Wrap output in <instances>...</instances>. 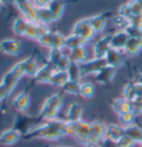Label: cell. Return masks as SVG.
<instances>
[{"label": "cell", "instance_id": "6da1fadb", "mask_svg": "<svg viewBox=\"0 0 142 147\" xmlns=\"http://www.w3.org/2000/svg\"><path fill=\"white\" fill-rule=\"evenodd\" d=\"M65 136H67V121L53 119V121H48V122H45L40 125L33 127L30 132L23 135L21 140H57Z\"/></svg>", "mask_w": 142, "mask_h": 147}, {"label": "cell", "instance_id": "7a4b0ae2", "mask_svg": "<svg viewBox=\"0 0 142 147\" xmlns=\"http://www.w3.org/2000/svg\"><path fill=\"white\" fill-rule=\"evenodd\" d=\"M63 104V96L62 93H53L50 94L45 102L42 104L40 112L37 115V119L40 124L48 122V121H53L57 119V116L59 114L60 110L62 109Z\"/></svg>", "mask_w": 142, "mask_h": 147}, {"label": "cell", "instance_id": "3957f363", "mask_svg": "<svg viewBox=\"0 0 142 147\" xmlns=\"http://www.w3.org/2000/svg\"><path fill=\"white\" fill-rule=\"evenodd\" d=\"M75 137L79 144H81L84 147H96L92 140L91 136V123L80 121L77 122V127H75Z\"/></svg>", "mask_w": 142, "mask_h": 147}, {"label": "cell", "instance_id": "277c9868", "mask_svg": "<svg viewBox=\"0 0 142 147\" xmlns=\"http://www.w3.org/2000/svg\"><path fill=\"white\" fill-rule=\"evenodd\" d=\"M16 6L22 17L29 22H38V8L31 0H17Z\"/></svg>", "mask_w": 142, "mask_h": 147}, {"label": "cell", "instance_id": "5b68a950", "mask_svg": "<svg viewBox=\"0 0 142 147\" xmlns=\"http://www.w3.org/2000/svg\"><path fill=\"white\" fill-rule=\"evenodd\" d=\"M71 33L83 38L87 41H91L93 39V37L96 36V32L92 28L91 23H90L89 18H84V19H81V20L75 22Z\"/></svg>", "mask_w": 142, "mask_h": 147}, {"label": "cell", "instance_id": "8992f818", "mask_svg": "<svg viewBox=\"0 0 142 147\" xmlns=\"http://www.w3.org/2000/svg\"><path fill=\"white\" fill-rule=\"evenodd\" d=\"M11 105L17 113H24L28 110L30 106V86L26 88L20 93H18L14 97Z\"/></svg>", "mask_w": 142, "mask_h": 147}, {"label": "cell", "instance_id": "52a82bcc", "mask_svg": "<svg viewBox=\"0 0 142 147\" xmlns=\"http://www.w3.org/2000/svg\"><path fill=\"white\" fill-rule=\"evenodd\" d=\"M107 61L105 59H97L93 58L91 60H88L86 62H83L80 64V69H81V73L82 76L86 75H91V74H96L100 72L105 66H107Z\"/></svg>", "mask_w": 142, "mask_h": 147}, {"label": "cell", "instance_id": "ba28073f", "mask_svg": "<svg viewBox=\"0 0 142 147\" xmlns=\"http://www.w3.org/2000/svg\"><path fill=\"white\" fill-rule=\"evenodd\" d=\"M112 34H105L97 40L93 44V58L105 59L107 52L110 49V41Z\"/></svg>", "mask_w": 142, "mask_h": 147}, {"label": "cell", "instance_id": "9c48e42d", "mask_svg": "<svg viewBox=\"0 0 142 147\" xmlns=\"http://www.w3.org/2000/svg\"><path fill=\"white\" fill-rule=\"evenodd\" d=\"M56 69L49 62L39 67L37 74L32 78V84H49V81L52 76Z\"/></svg>", "mask_w": 142, "mask_h": 147}, {"label": "cell", "instance_id": "30bf717a", "mask_svg": "<svg viewBox=\"0 0 142 147\" xmlns=\"http://www.w3.org/2000/svg\"><path fill=\"white\" fill-rule=\"evenodd\" d=\"M0 51L7 55L17 57L21 51V43L16 39H5L0 42Z\"/></svg>", "mask_w": 142, "mask_h": 147}, {"label": "cell", "instance_id": "8fae6325", "mask_svg": "<svg viewBox=\"0 0 142 147\" xmlns=\"http://www.w3.org/2000/svg\"><path fill=\"white\" fill-rule=\"evenodd\" d=\"M105 129L107 124L101 121H93L91 122V136L94 146L98 147L99 144L105 138Z\"/></svg>", "mask_w": 142, "mask_h": 147}, {"label": "cell", "instance_id": "7c38bea8", "mask_svg": "<svg viewBox=\"0 0 142 147\" xmlns=\"http://www.w3.org/2000/svg\"><path fill=\"white\" fill-rule=\"evenodd\" d=\"M21 138H22L21 134L14 127L7 128L0 134V145L11 146V145H15L16 143H18Z\"/></svg>", "mask_w": 142, "mask_h": 147}, {"label": "cell", "instance_id": "4fadbf2b", "mask_svg": "<svg viewBox=\"0 0 142 147\" xmlns=\"http://www.w3.org/2000/svg\"><path fill=\"white\" fill-rule=\"evenodd\" d=\"M116 73H117V67L107 65V66H105L100 72H98V73L94 75V79H96V81H97L99 84H101V85H109V84L112 82Z\"/></svg>", "mask_w": 142, "mask_h": 147}, {"label": "cell", "instance_id": "5bb4252c", "mask_svg": "<svg viewBox=\"0 0 142 147\" xmlns=\"http://www.w3.org/2000/svg\"><path fill=\"white\" fill-rule=\"evenodd\" d=\"M124 54L126 53L123 51H119V50H116V49L110 48L109 51L107 52L105 58V61H107V64L118 69L124 62Z\"/></svg>", "mask_w": 142, "mask_h": 147}, {"label": "cell", "instance_id": "9a60e30c", "mask_svg": "<svg viewBox=\"0 0 142 147\" xmlns=\"http://www.w3.org/2000/svg\"><path fill=\"white\" fill-rule=\"evenodd\" d=\"M112 15V12L108 11V12H103V13H99L93 17H90V23L92 26V28L94 30L96 34L99 33H102V31L105 30L107 21H108V18Z\"/></svg>", "mask_w": 142, "mask_h": 147}, {"label": "cell", "instance_id": "2e32d148", "mask_svg": "<svg viewBox=\"0 0 142 147\" xmlns=\"http://www.w3.org/2000/svg\"><path fill=\"white\" fill-rule=\"evenodd\" d=\"M129 34L126 31H118L116 33H113L111 37V41H110V48L119 50V51H123L126 45H127L128 41H129Z\"/></svg>", "mask_w": 142, "mask_h": 147}, {"label": "cell", "instance_id": "e0dca14e", "mask_svg": "<svg viewBox=\"0 0 142 147\" xmlns=\"http://www.w3.org/2000/svg\"><path fill=\"white\" fill-rule=\"evenodd\" d=\"M69 1L67 0H52L50 3H49V10L51 12V16H52L53 22L58 21L61 19L62 17V13H63V10H65V7Z\"/></svg>", "mask_w": 142, "mask_h": 147}, {"label": "cell", "instance_id": "ac0fdd59", "mask_svg": "<svg viewBox=\"0 0 142 147\" xmlns=\"http://www.w3.org/2000/svg\"><path fill=\"white\" fill-rule=\"evenodd\" d=\"M123 135H124V126L119 124H107L105 138L117 143Z\"/></svg>", "mask_w": 142, "mask_h": 147}, {"label": "cell", "instance_id": "d6986e66", "mask_svg": "<svg viewBox=\"0 0 142 147\" xmlns=\"http://www.w3.org/2000/svg\"><path fill=\"white\" fill-rule=\"evenodd\" d=\"M111 109L117 115H120L122 113L132 111V103L123 97H118L111 101Z\"/></svg>", "mask_w": 142, "mask_h": 147}, {"label": "cell", "instance_id": "ffe728a7", "mask_svg": "<svg viewBox=\"0 0 142 147\" xmlns=\"http://www.w3.org/2000/svg\"><path fill=\"white\" fill-rule=\"evenodd\" d=\"M83 107L79 103H71L66 113L68 122H80L82 121Z\"/></svg>", "mask_w": 142, "mask_h": 147}, {"label": "cell", "instance_id": "44dd1931", "mask_svg": "<svg viewBox=\"0 0 142 147\" xmlns=\"http://www.w3.org/2000/svg\"><path fill=\"white\" fill-rule=\"evenodd\" d=\"M20 62H21V64H22L24 75L30 76V78H33V76L37 74L39 67H38L37 61H36V59H35L33 57H29V58L22 60V61H20Z\"/></svg>", "mask_w": 142, "mask_h": 147}, {"label": "cell", "instance_id": "7402d4cb", "mask_svg": "<svg viewBox=\"0 0 142 147\" xmlns=\"http://www.w3.org/2000/svg\"><path fill=\"white\" fill-rule=\"evenodd\" d=\"M141 50H142V39L130 38L129 41H128L127 45H126V48H124V50H123V52L127 55L133 57V55H137Z\"/></svg>", "mask_w": 142, "mask_h": 147}, {"label": "cell", "instance_id": "603a6c76", "mask_svg": "<svg viewBox=\"0 0 142 147\" xmlns=\"http://www.w3.org/2000/svg\"><path fill=\"white\" fill-rule=\"evenodd\" d=\"M89 43V41H87L86 39L75 36L73 33H71L70 36L66 37V42H65V48H67L69 50H72L75 48H81V47H86Z\"/></svg>", "mask_w": 142, "mask_h": 147}, {"label": "cell", "instance_id": "cb8c5ba5", "mask_svg": "<svg viewBox=\"0 0 142 147\" xmlns=\"http://www.w3.org/2000/svg\"><path fill=\"white\" fill-rule=\"evenodd\" d=\"M69 59L72 62H75L78 64H81L83 62L88 61V52L86 47H81V48H75L70 50L69 53Z\"/></svg>", "mask_w": 142, "mask_h": 147}, {"label": "cell", "instance_id": "d4e9b609", "mask_svg": "<svg viewBox=\"0 0 142 147\" xmlns=\"http://www.w3.org/2000/svg\"><path fill=\"white\" fill-rule=\"evenodd\" d=\"M69 81V76H68V73L65 72V71H54L49 81V84L50 85H53L56 88H62L67 82Z\"/></svg>", "mask_w": 142, "mask_h": 147}, {"label": "cell", "instance_id": "484cf974", "mask_svg": "<svg viewBox=\"0 0 142 147\" xmlns=\"http://www.w3.org/2000/svg\"><path fill=\"white\" fill-rule=\"evenodd\" d=\"M1 84H2L3 88H6L8 94L10 95V94L14 92V90L16 88V86H17L18 80L12 75V73H11L10 71H8V72H6V73L3 74L2 80H1Z\"/></svg>", "mask_w": 142, "mask_h": 147}, {"label": "cell", "instance_id": "4316f807", "mask_svg": "<svg viewBox=\"0 0 142 147\" xmlns=\"http://www.w3.org/2000/svg\"><path fill=\"white\" fill-rule=\"evenodd\" d=\"M124 134L135 140L137 143H139L142 137V127L138 125L137 123H133L131 125L124 126Z\"/></svg>", "mask_w": 142, "mask_h": 147}, {"label": "cell", "instance_id": "83f0119b", "mask_svg": "<svg viewBox=\"0 0 142 147\" xmlns=\"http://www.w3.org/2000/svg\"><path fill=\"white\" fill-rule=\"evenodd\" d=\"M68 76H69V80L73 82H79L80 83V80L82 78V73H81V69H80V64L75 63V62H72L70 63V65L67 70Z\"/></svg>", "mask_w": 142, "mask_h": 147}, {"label": "cell", "instance_id": "f1b7e54d", "mask_svg": "<svg viewBox=\"0 0 142 147\" xmlns=\"http://www.w3.org/2000/svg\"><path fill=\"white\" fill-rule=\"evenodd\" d=\"M28 22L23 17L20 18H16L12 23V31L17 36H23L24 34V31L27 29V26H28Z\"/></svg>", "mask_w": 142, "mask_h": 147}, {"label": "cell", "instance_id": "f546056e", "mask_svg": "<svg viewBox=\"0 0 142 147\" xmlns=\"http://www.w3.org/2000/svg\"><path fill=\"white\" fill-rule=\"evenodd\" d=\"M122 97L126 98L127 101L132 102L137 97V91H135V82H128L127 84L123 88V92H122Z\"/></svg>", "mask_w": 142, "mask_h": 147}, {"label": "cell", "instance_id": "4dcf8cb0", "mask_svg": "<svg viewBox=\"0 0 142 147\" xmlns=\"http://www.w3.org/2000/svg\"><path fill=\"white\" fill-rule=\"evenodd\" d=\"M38 22L39 23H43V24H49L53 22L52 16L48 7L45 8H38Z\"/></svg>", "mask_w": 142, "mask_h": 147}, {"label": "cell", "instance_id": "1f68e13d", "mask_svg": "<svg viewBox=\"0 0 142 147\" xmlns=\"http://www.w3.org/2000/svg\"><path fill=\"white\" fill-rule=\"evenodd\" d=\"M80 84L79 82H73V81H69L62 86V92L68 93L70 95H80Z\"/></svg>", "mask_w": 142, "mask_h": 147}, {"label": "cell", "instance_id": "d6a6232c", "mask_svg": "<svg viewBox=\"0 0 142 147\" xmlns=\"http://www.w3.org/2000/svg\"><path fill=\"white\" fill-rule=\"evenodd\" d=\"M94 93H96V88L92 83L84 82L80 84V96H82L84 98H91L93 97Z\"/></svg>", "mask_w": 142, "mask_h": 147}, {"label": "cell", "instance_id": "836d02e7", "mask_svg": "<svg viewBox=\"0 0 142 147\" xmlns=\"http://www.w3.org/2000/svg\"><path fill=\"white\" fill-rule=\"evenodd\" d=\"M23 37L30 40H38V22H28L27 29L24 31Z\"/></svg>", "mask_w": 142, "mask_h": 147}, {"label": "cell", "instance_id": "e575fe53", "mask_svg": "<svg viewBox=\"0 0 142 147\" xmlns=\"http://www.w3.org/2000/svg\"><path fill=\"white\" fill-rule=\"evenodd\" d=\"M62 55H63V53H62V50H61V49H56V48L49 49L48 62H49V63L54 67L56 64L59 62V60L62 58Z\"/></svg>", "mask_w": 142, "mask_h": 147}, {"label": "cell", "instance_id": "d590c367", "mask_svg": "<svg viewBox=\"0 0 142 147\" xmlns=\"http://www.w3.org/2000/svg\"><path fill=\"white\" fill-rule=\"evenodd\" d=\"M135 116H137V115H135L132 111L126 112V113H122V114L118 115L120 124H121L122 126H128V125L133 124V123H135Z\"/></svg>", "mask_w": 142, "mask_h": 147}, {"label": "cell", "instance_id": "8d00e7d4", "mask_svg": "<svg viewBox=\"0 0 142 147\" xmlns=\"http://www.w3.org/2000/svg\"><path fill=\"white\" fill-rule=\"evenodd\" d=\"M112 22H113V24L116 26V28L119 29V31H121V30L124 31L128 27H130V21H129V19H127V18H124V17H122V16H120V15L113 17Z\"/></svg>", "mask_w": 142, "mask_h": 147}, {"label": "cell", "instance_id": "74e56055", "mask_svg": "<svg viewBox=\"0 0 142 147\" xmlns=\"http://www.w3.org/2000/svg\"><path fill=\"white\" fill-rule=\"evenodd\" d=\"M66 42V37L60 32H52V48L56 49H63ZM51 48V49H52Z\"/></svg>", "mask_w": 142, "mask_h": 147}, {"label": "cell", "instance_id": "f35d334b", "mask_svg": "<svg viewBox=\"0 0 142 147\" xmlns=\"http://www.w3.org/2000/svg\"><path fill=\"white\" fill-rule=\"evenodd\" d=\"M70 63H71V60L69 59V55L63 54L62 58L59 60V62L56 64L54 69H56L57 71H65V72H67V70H68V67H69V65H70Z\"/></svg>", "mask_w": 142, "mask_h": 147}, {"label": "cell", "instance_id": "ab89813d", "mask_svg": "<svg viewBox=\"0 0 142 147\" xmlns=\"http://www.w3.org/2000/svg\"><path fill=\"white\" fill-rule=\"evenodd\" d=\"M128 3L131 9L132 16L142 15V0H130Z\"/></svg>", "mask_w": 142, "mask_h": 147}, {"label": "cell", "instance_id": "60d3db41", "mask_svg": "<svg viewBox=\"0 0 142 147\" xmlns=\"http://www.w3.org/2000/svg\"><path fill=\"white\" fill-rule=\"evenodd\" d=\"M135 144H138L135 140H132L131 137L127 136L126 134L117 142V146L118 147H133Z\"/></svg>", "mask_w": 142, "mask_h": 147}, {"label": "cell", "instance_id": "b9f144b4", "mask_svg": "<svg viewBox=\"0 0 142 147\" xmlns=\"http://www.w3.org/2000/svg\"><path fill=\"white\" fill-rule=\"evenodd\" d=\"M37 41L41 44L42 47L51 49V48H52V32H49V33H47L45 36L40 37Z\"/></svg>", "mask_w": 142, "mask_h": 147}, {"label": "cell", "instance_id": "7bdbcfd3", "mask_svg": "<svg viewBox=\"0 0 142 147\" xmlns=\"http://www.w3.org/2000/svg\"><path fill=\"white\" fill-rule=\"evenodd\" d=\"M10 72L12 73V75L15 76L16 79L19 81L21 78H22L23 75H24V72H23V69H22V64H21V62L19 61L18 63H16L15 65L11 67V70H10Z\"/></svg>", "mask_w": 142, "mask_h": 147}, {"label": "cell", "instance_id": "ee69618b", "mask_svg": "<svg viewBox=\"0 0 142 147\" xmlns=\"http://www.w3.org/2000/svg\"><path fill=\"white\" fill-rule=\"evenodd\" d=\"M132 103V112L135 115H142V96H137Z\"/></svg>", "mask_w": 142, "mask_h": 147}, {"label": "cell", "instance_id": "f6af8a7d", "mask_svg": "<svg viewBox=\"0 0 142 147\" xmlns=\"http://www.w3.org/2000/svg\"><path fill=\"white\" fill-rule=\"evenodd\" d=\"M129 34L130 38H137V39H142V28H135V27H128L124 30Z\"/></svg>", "mask_w": 142, "mask_h": 147}, {"label": "cell", "instance_id": "bcb514c9", "mask_svg": "<svg viewBox=\"0 0 142 147\" xmlns=\"http://www.w3.org/2000/svg\"><path fill=\"white\" fill-rule=\"evenodd\" d=\"M119 15L124 17V18H127V19H130L132 17V12H131V9L129 7V3L128 2L124 3V5H122L119 8Z\"/></svg>", "mask_w": 142, "mask_h": 147}, {"label": "cell", "instance_id": "7dc6e473", "mask_svg": "<svg viewBox=\"0 0 142 147\" xmlns=\"http://www.w3.org/2000/svg\"><path fill=\"white\" fill-rule=\"evenodd\" d=\"M130 26L135 28H142V15H135L132 16L130 19Z\"/></svg>", "mask_w": 142, "mask_h": 147}, {"label": "cell", "instance_id": "c3c4849f", "mask_svg": "<svg viewBox=\"0 0 142 147\" xmlns=\"http://www.w3.org/2000/svg\"><path fill=\"white\" fill-rule=\"evenodd\" d=\"M49 32H51V31L49 30V27L47 24L38 22V39L40 37H42V36H45V34H47V33H49Z\"/></svg>", "mask_w": 142, "mask_h": 147}, {"label": "cell", "instance_id": "681fc988", "mask_svg": "<svg viewBox=\"0 0 142 147\" xmlns=\"http://www.w3.org/2000/svg\"><path fill=\"white\" fill-rule=\"evenodd\" d=\"M98 147H118V146H117V143L116 142L108 140V138H105V140L99 144Z\"/></svg>", "mask_w": 142, "mask_h": 147}, {"label": "cell", "instance_id": "f907efd6", "mask_svg": "<svg viewBox=\"0 0 142 147\" xmlns=\"http://www.w3.org/2000/svg\"><path fill=\"white\" fill-rule=\"evenodd\" d=\"M32 1H33V3L36 5L37 8H45V7H48L49 3L52 0H32Z\"/></svg>", "mask_w": 142, "mask_h": 147}, {"label": "cell", "instance_id": "816d5d0a", "mask_svg": "<svg viewBox=\"0 0 142 147\" xmlns=\"http://www.w3.org/2000/svg\"><path fill=\"white\" fill-rule=\"evenodd\" d=\"M9 94L7 93V91H6V88L2 86V84L0 83V103H2L6 98H7Z\"/></svg>", "mask_w": 142, "mask_h": 147}, {"label": "cell", "instance_id": "f5cc1de1", "mask_svg": "<svg viewBox=\"0 0 142 147\" xmlns=\"http://www.w3.org/2000/svg\"><path fill=\"white\" fill-rule=\"evenodd\" d=\"M1 1L6 5H16V2H17V0H1Z\"/></svg>", "mask_w": 142, "mask_h": 147}, {"label": "cell", "instance_id": "db71d44e", "mask_svg": "<svg viewBox=\"0 0 142 147\" xmlns=\"http://www.w3.org/2000/svg\"><path fill=\"white\" fill-rule=\"evenodd\" d=\"M138 82H140V83H142V72L140 74H139V79H138Z\"/></svg>", "mask_w": 142, "mask_h": 147}, {"label": "cell", "instance_id": "11a10c76", "mask_svg": "<svg viewBox=\"0 0 142 147\" xmlns=\"http://www.w3.org/2000/svg\"><path fill=\"white\" fill-rule=\"evenodd\" d=\"M2 3H3V2H2V1H1V0H0V11H1V10H2Z\"/></svg>", "mask_w": 142, "mask_h": 147}, {"label": "cell", "instance_id": "9f6ffc18", "mask_svg": "<svg viewBox=\"0 0 142 147\" xmlns=\"http://www.w3.org/2000/svg\"><path fill=\"white\" fill-rule=\"evenodd\" d=\"M138 144H139V145H140V146L142 147V137H141V140H140V142H139V143H138Z\"/></svg>", "mask_w": 142, "mask_h": 147}, {"label": "cell", "instance_id": "6f0895ef", "mask_svg": "<svg viewBox=\"0 0 142 147\" xmlns=\"http://www.w3.org/2000/svg\"><path fill=\"white\" fill-rule=\"evenodd\" d=\"M47 147H53V146H47ZM61 147H62V146H61Z\"/></svg>", "mask_w": 142, "mask_h": 147}]
</instances>
